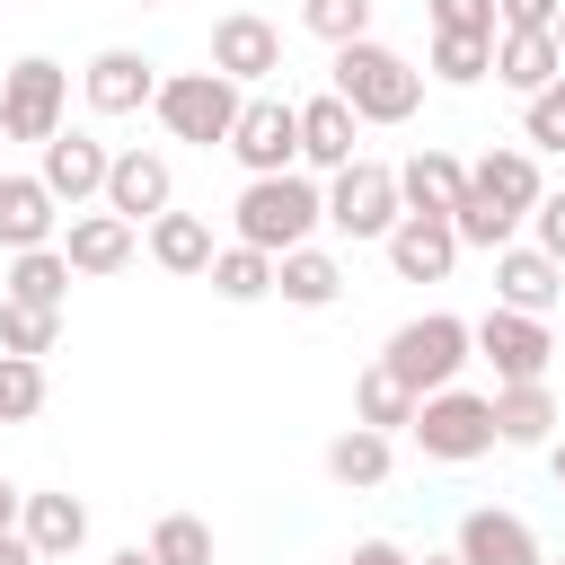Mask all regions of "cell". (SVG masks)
<instances>
[{"label":"cell","instance_id":"603a6c76","mask_svg":"<svg viewBox=\"0 0 565 565\" xmlns=\"http://www.w3.org/2000/svg\"><path fill=\"white\" fill-rule=\"evenodd\" d=\"M141 238H150V265H159V274H212V256H221V247H212V221H203V212H177V203H168Z\"/></svg>","mask_w":565,"mask_h":565},{"label":"cell","instance_id":"f1b7e54d","mask_svg":"<svg viewBox=\"0 0 565 565\" xmlns=\"http://www.w3.org/2000/svg\"><path fill=\"white\" fill-rule=\"evenodd\" d=\"M415 406H424V397H415V388H406L388 362H371V371L353 380V424H380V433H397V424H415Z\"/></svg>","mask_w":565,"mask_h":565},{"label":"cell","instance_id":"8d00e7d4","mask_svg":"<svg viewBox=\"0 0 565 565\" xmlns=\"http://www.w3.org/2000/svg\"><path fill=\"white\" fill-rule=\"evenodd\" d=\"M433 35H503L494 26V0H424Z\"/></svg>","mask_w":565,"mask_h":565},{"label":"cell","instance_id":"c3c4849f","mask_svg":"<svg viewBox=\"0 0 565 565\" xmlns=\"http://www.w3.org/2000/svg\"><path fill=\"white\" fill-rule=\"evenodd\" d=\"M132 9H168V0H132Z\"/></svg>","mask_w":565,"mask_h":565},{"label":"cell","instance_id":"d4e9b609","mask_svg":"<svg viewBox=\"0 0 565 565\" xmlns=\"http://www.w3.org/2000/svg\"><path fill=\"white\" fill-rule=\"evenodd\" d=\"M18 530L35 539V556H44V565H62V556H79V547H88V503H79V494H26Z\"/></svg>","mask_w":565,"mask_h":565},{"label":"cell","instance_id":"681fc988","mask_svg":"<svg viewBox=\"0 0 565 565\" xmlns=\"http://www.w3.org/2000/svg\"><path fill=\"white\" fill-rule=\"evenodd\" d=\"M547 565H565V556H547Z\"/></svg>","mask_w":565,"mask_h":565},{"label":"cell","instance_id":"52a82bcc","mask_svg":"<svg viewBox=\"0 0 565 565\" xmlns=\"http://www.w3.org/2000/svg\"><path fill=\"white\" fill-rule=\"evenodd\" d=\"M406 221V194H397V168L388 159H353V168H335L327 177V230L335 238H388Z\"/></svg>","mask_w":565,"mask_h":565},{"label":"cell","instance_id":"30bf717a","mask_svg":"<svg viewBox=\"0 0 565 565\" xmlns=\"http://www.w3.org/2000/svg\"><path fill=\"white\" fill-rule=\"evenodd\" d=\"M477 362H494V388L503 380H547V362H556V335H547V318H530V309H486L477 318Z\"/></svg>","mask_w":565,"mask_h":565},{"label":"cell","instance_id":"9c48e42d","mask_svg":"<svg viewBox=\"0 0 565 565\" xmlns=\"http://www.w3.org/2000/svg\"><path fill=\"white\" fill-rule=\"evenodd\" d=\"M230 159H238L247 177L300 168V106H291V97H247L238 124H230Z\"/></svg>","mask_w":565,"mask_h":565},{"label":"cell","instance_id":"f546056e","mask_svg":"<svg viewBox=\"0 0 565 565\" xmlns=\"http://www.w3.org/2000/svg\"><path fill=\"white\" fill-rule=\"evenodd\" d=\"M203 282H212L221 300H238V309H247V300H265V291H274V256H265V247H247V238H230V247L212 256V274H203Z\"/></svg>","mask_w":565,"mask_h":565},{"label":"cell","instance_id":"836d02e7","mask_svg":"<svg viewBox=\"0 0 565 565\" xmlns=\"http://www.w3.org/2000/svg\"><path fill=\"white\" fill-rule=\"evenodd\" d=\"M150 556H159V565H212V521L168 512V521L150 530Z\"/></svg>","mask_w":565,"mask_h":565},{"label":"cell","instance_id":"ee69618b","mask_svg":"<svg viewBox=\"0 0 565 565\" xmlns=\"http://www.w3.org/2000/svg\"><path fill=\"white\" fill-rule=\"evenodd\" d=\"M547 477H556V486H565V441H547Z\"/></svg>","mask_w":565,"mask_h":565},{"label":"cell","instance_id":"7a4b0ae2","mask_svg":"<svg viewBox=\"0 0 565 565\" xmlns=\"http://www.w3.org/2000/svg\"><path fill=\"white\" fill-rule=\"evenodd\" d=\"M327 88L362 115V124H406L415 106H424V71L406 62V53H388L380 35H353V44H335V71H327Z\"/></svg>","mask_w":565,"mask_h":565},{"label":"cell","instance_id":"484cf974","mask_svg":"<svg viewBox=\"0 0 565 565\" xmlns=\"http://www.w3.org/2000/svg\"><path fill=\"white\" fill-rule=\"evenodd\" d=\"M397 194H406V212H459V194H468V168L450 159V150H415L406 168H397Z\"/></svg>","mask_w":565,"mask_h":565},{"label":"cell","instance_id":"7c38bea8","mask_svg":"<svg viewBox=\"0 0 565 565\" xmlns=\"http://www.w3.org/2000/svg\"><path fill=\"white\" fill-rule=\"evenodd\" d=\"M79 97H88V115H141L159 97V62H141L132 44H106V53H88Z\"/></svg>","mask_w":565,"mask_h":565},{"label":"cell","instance_id":"83f0119b","mask_svg":"<svg viewBox=\"0 0 565 565\" xmlns=\"http://www.w3.org/2000/svg\"><path fill=\"white\" fill-rule=\"evenodd\" d=\"M274 291H282L291 309H327V300L344 291V265H335L327 247H282V256H274Z\"/></svg>","mask_w":565,"mask_h":565},{"label":"cell","instance_id":"d6a6232c","mask_svg":"<svg viewBox=\"0 0 565 565\" xmlns=\"http://www.w3.org/2000/svg\"><path fill=\"white\" fill-rule=\"evenodd\" d=\"M486 71H494V35H433V79L477 88Z\"/></svg>","mask_w":565,"mask_h":565},{"label":"cell","instance_id":"4fadbf2b","mask_svg":"<svg viewBox=\"0 0 565 565\" xmlns=\"http://www.w3.org/2000/svg\"><path fill=\"white\" fill-rule=\"evenodd\" d=\"M106 168H115V150H106L97 132H79V124H62V132L44 141V168H35V177H44V185H53V194H62L71 212H88V203L106 194Z\"/></svg>","mask_w":565,"mask_h":565},{"label":"cell","instance_id":"ba28073f","mask_svg":"<svg viewBox=\"0 0 565 565\" xmlns=\"http://www.w3.org/2000/svg\"><path fill=\"white\" fill-rule=\"evenodd\" d=\"M415 450L424 459H441V468H468V459H486L494 450V397H477V388H433L424 406H415Z\"/></svg>","mask_w":565,"mask_h":565},{"label":"cell","instance_id":"44dd1931","mask_svg":"<svg viewBox=\"0 0 565 565\" xmlns=\"http://www.w3.org/2000/svg\"><path fill=\"white\" fill-rule=\"evenodd\" d=\"M556 424H565V415H556V388H547V380H503V388H494V441H503V450H547Z\"/></svg>","mask_w":565,"mask_h":565},{"label":"cell","instance_id":"b9f144b4","mask_svg":"<svg viewBox=\"0 0 565 565\" xmlns=\"http://www.w3.org/2000/svg\"><path fill=\"white\" fill-rule=\"evenodd\" d=\"M18 512H26V486H9V477H0V530H18Z\"/></svg>","mask_w":565,"mask_h":565},{"label":"cell","instance_id":"e575fe53","mask_svg":"<svg viewBox=\"0 0 565 565\" xmlns=\"http://www.w3.org/2000/svg\"><path fill=\"white\" fill-rule=\"evenodd\" d=\"M300 26L318 44H353V35H371V0H300Z\"/></svg>","mask_w":565,"mask_h":565},{"label":"cell","instance_id":"9a60e30c","mask_svg":"<svg viewBox=\"0 0 565 565\" xmlns=\"http://www.w3.org/2000/svg\"><path fill=\"white\" fill-rule=\"evenodd\" d=\"M494 300H503V309L547 318V309L565 300V265H556L539 238H512V247H494Z\"/></svg>","mask_w":565,"mask_h":565},{"label":"cell","instance_id":"bcb514c9","mask_svg":"<svg viewBox=\"0 0 565 565\" xmlns=\"http://www.w3.org/2000/svg\"><path fill=\"white\" fill-rule=\"evenodd\" d=\"M0 177H9V132H0Z\"/></svg>","mask_w":565,"mask_h":565},{"label":"cell","instance_id":"f35d334b","mask_svg":"<svg viewBox=\"0 0 565 565\" xmlns=\"http://www.w3.org/2000/svg\"><path fill=\"white\" fill-rule=\"evenodd\" d=\"M565 0H494V26H556Z\"/></svg>","mask_w":565,"mask_h":565},{"label":"cell","instance_id":"4dcf8cb0","mask_svg":"<svg viewBox=\"0 0 565 565\" xmlns=\"http://www.w3.org/2000/svg\"><path fill=\"white\" fill-rule=\"evenodd\" d=\"M62 344V309H26V300H0V353H53Z\"/></svg>","mask_w":565,"mask_h":565},{"label":"cell","instance_id":"7bdbcfd3","mask_svg":"<svg viewBox=\"0 0 565 565\" xmlns=\"http://www.w3.org/2000/svg\"><path fill=\"white\" fill-rule=\"evenodd\" d=\"M106 565H159V556H150V547H115Z\"/></svg>","mask_w":565,"mask_h":565},{"label":"cell","instance_id":"5b68a950","mask_svg":"<svg viewBox=\"0 0 565 565\" xmlns=\"http://www.w3.org/2000/svg\"><path fill=\"white\" fill-rule=\"evenodd\" d=\"M415 397H433V388H459V371L477 362V327L468 318H450V309H424V318H406L397 335H388V353H380Z\"/></svg>","mask_w":565,"mask_h":565},{"label":"cell","instance_id":"74e56055","mask_svg":"<svg viewBox=\"0 0 565 565\" xmlns=\"http://www.w3.org/2000/svg\"><path fill=\"white\" fill-rule=\"evenodd\" d=\"M530 238H539V247L565 265V185H547V194H539V212H530Z\"/></svg>","mask_w":565,"mask_h":565},{"label":"cell","instance_id":"d590c367","mask_svg":"<svg viewBox=\"0 0 565 565\" xmlns=\"http://www.w3.org/2000/svg\"><path fill=\"white\" fill-rule=\"evenodd\" d=\"M521 141H530V150H565V71H556L539 97H521Z\"/></svg>","mask_w":565,"mask_h":565},{"label":"cell","instance_id":"f6af8a7d","mask_svg":"<svg viewBox=\"0 0 565 565\" xmlns=\"http://www.w3.org/2000/svg\"><path fill=\"white\" fill-rule=\"evenodd\" d=\"M415 565H468V556H459V547H433V556H415Z\"/></svg>","mask_w":565,"mask_h":565},{"label":"cell","instance_id":"1f68e13d","mask_svg":"<svg viewBox=\"0 0 565 565\" xmlns=\"http://www.w3.org/2000/svg\"><path fill=\"white\" fill-rule=\"evenodd\" d=\"M35 415H44V362L0 353V424H35Z\"/></svg>","mask_w":565,"mask_h":565},{"label":"cell","instance_id":"60d3db41","mask_svg":"<svg viewBox=\"0 0 565 565\" xmlns=\"http://www.w3.org/2000/svg\"><path fill=\"white\" fill-rule=\"evenodd\" d=\"M0 565H44V556H35V539H26V530H0Z\"/></svg>","mask_w":565,"mask_h":565},{"label":"cell","instance_id":"7dc6e473","mask_svg":"<svg viewBox=\"0 0 565 565\" xmlns=\"http://www.w3.org/2000/svg\"><path fill=\"white\" fill-rule=\"evenodd\" d=\"M556 53H565V18H556Z\"/></svg>","mask_w":565,"mask_h":565},{"label":"cell","instance_id":"ffe728a7","mask_svg":"<svg viewBox=\"0 0 565 565\" xmlns=\"http://www.w3.org/2000/svg\"><path fill=\"white\" fill-rule=\"evenodd\" d=\"M62 238V194L44 185V177H0V256H18V247H53Z\"/></svg>","mask_w":565,"mask_h":565},{"label":"cell","instance_id":"4316f807","mask_svg":"<svg viewBox=\"0 0 565 565\" xmlns=\"http://www.w3.org/2000/svg\"><path fill=\"white\" fill-rule=\"evenodd\" d=\"M388 459H397V450H388V433H380V424H344V433L327 441V477H335V486H353V494L388 486Z\"/></svg>","mask_w":565,"mask_h":565},{"label":"cell","instance_id":"7402d4cb","mask_svg":"<svg viewBox=\"0 0 565 565\" xmlns=\"http://www.w3.org/2000/svg\"><path fill=\"white\" fill-rule=\"evenodd\" d=\"M556 71H565L556 26H503V35H494V79H503L512 97H539Z\"/></svg>","mask_w":565,"mask_h":565},{"label":"cell","instance_id":"8992f818","mask_svg":"<svg viewBox=\"0 0 565 565\" xmlns=\"http://www.w3.org/2000/svg\"><path fill=\"white\" fill-rule=\"evenodd\" d=\"M62 115H71V71L53 53H26V62L0 71V132L9 141H35L44 150L62 132Z\"/></svg>","mask_w":565,"mask_h":565},{"label":"cell","instance_id":"277c9868","mask_svg":"<svg viewBox=\"0 0 565 565\" xmlns=\"http://www.w3.org/2000/svg\"><path fill=\"white\" fill-rule=\"evenodd\" d=\"M238 106H247V88H238L230 71H168L159 97H150L159 132H168V141H194V150H230Z\"/></svg>","mask_w":565,"mask_h":565},{"label":"cell","instance_id":"cb8c5ba5","mask_svg":"<svg viewBox=\"0 0 565 565\" xmlns=\"http://www.w3.org/2000/svg\"><path fill=\"white\" fill-rule=\"evenodd\" d=\"M71 256H62V238L53 247H18L9 256V274H0V300H26V309H62L71 300Z\"/></svg>","mask_w":565,"mask_h":565},{"label":"cell","instance_id":"ac0fdd59","mask_svg":"<svg viewBox=\"0 0 565 565\" xmlns=\"http://www.w3.org/2000/svg\"><path fill=\"white\" fill-rule=\"evenodd\" d=\"M132 247H141V230L124 221V212H71V230H62V256H71V274H88V282H106V274H124L132 265Z\"/></svg>","mask_w":565,"mask_h":565},{"label":"cell","instance_id":"e0dca14e","mask_svg":"<svg viewBox=\"0 0 565 565\" xmlns=\"http://www.w3.org/2000/svg\"><path fill=\"white\" fill-rule=\"evenodd\" d=\"M362 159V115L327 88V97H300V168H318V177H335V168H353Z\"/></svg>","mask_w":565,"mask_h":565},{"label":"cell","instance_id":"d6986e66","mask_svg":"<svg viewBox=\"0 0 565 565\" xmlns=\"http://www.w3.org/2000/svg\"><path fill=\"white\" fill-rule=\"evenodd\" d=\"M380 247H388L397 282H450V265H459V230H450L441 212H406Z\"/></svg>","mask_w":565,"mask_h":565},{"label":"cell","instance_id":"ab89813d","mask_svg":"<svg viewBox=\"0 0 565 565\" xmlns=\"http://www.w3.org/2000/svg\"><path fill=\"white\" fill-rule=\"evenodd\" d=\"M344 565H415V556H406V547H397V539H362V547H353V556H344Z\"/></svg>","mask_w":565,"mask_h":565},{"label":"cell","instance_id":"3957f363","mask_svg":"<svg viewBox=\"0 0 565 565\" xmlns=\"http://www.w3.org/2000/svg\"><path fill=\"white\" fill-rule=\"evenodd\" d=\"M230 221H238V238H247V247H265V256L309 247V230L327 221V185H318L309 168L247 177V185H238V203H230Z\"/></svg>","mask_w":565,"mask_h":565},{"label":"cell","instance_id":"8fae6325","mask_svg":"<svg viewBox=\"0 0 565 565\" xmlns=\"http://www.w3.org/2000/svg\"><path fill=\"white\" fill-rule=\"evenodd\" d=\"M212 71H230L238 88H265V79L282 71V26H274V18H256V9L212 18Z\"/></svg>","mask_w":565,"mask_h":565},{"label":"cell","instance_id":"6da1fadb","mask_svg":"<svg viewBox=\"0 0 565 565\" xmlns=\"http://www.w3.org/2000/svg\"><path fill=\"white\" fill-rule=\"evenodd\" d=\"M539 194H547V177H539L530 141H494V150L468 168V194H459V212H450L459 247H486V256H494V247H512V238L530 230Z\"/></svg>","mask_w":565,"mask_h":565},{"label":"cell","instance_id":"2e32d148","mask_svg":"<svg viewBox=\"0 0 565 565\" xmlns=\"http://www.w3.org/2000/svg\"><path fill=\"white\" fill-rule=\"evenodd\" d=\"M450 547H459L468 565H547V547H539V530H530L521 512H494V503H477V512H459V530H450Z\"/></svg>","mask_w":565,"mask_h":565},{"label":"cell","instance_id":"5bb4252c","mask_svg":"<svg viewBox=\"0 0 565 565\" xmlns=\"http://www.w3.org/2000/svg\"><path fill=\"white\" fill-rule=\"evenodd\" d=\"M106 212H124L132 230H150L168 203H177V168L159 159V150H115V168H106V194H97Z\"/></svg>","mask_w":565,"mask_h":565}]
</instances>
